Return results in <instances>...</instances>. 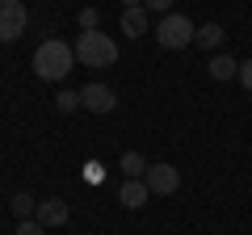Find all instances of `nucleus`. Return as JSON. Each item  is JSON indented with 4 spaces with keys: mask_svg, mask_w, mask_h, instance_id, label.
Segmentation results:
<instances>
[{
    "mask_svg": "<svg viewBox=\"0 0 252 235\" xmlns=\"http://www.w3.org/2000/svg\"><path fill=\"white\" fill-rule=\"evenodd\" d=\"M80 105L89 109V114H114L118 97H114V88H109V84L93 80V84H84V88H80Z\"/></svg>",
    "mask_w": 252,
    "mask_h": 235,
    "instance_id": "nucleus-5",
    "label": "nucleus"
},
{
    "mask_svg": "<svg viewBox=\"0 0 252 235\" xmlns=\"http://www.w3.org/2000/svg\"><path fill=\"white\" fill-rule=\"evenodd\" d=\"M9 210H13V214H17V218H34V214H38V202L30 198V193H13Z\"/></svg>",
    "mask_w": 252,
    "mask_h": 235,
    "instance_id": "nucleus-13",
    "label": "nucleus"
},
{
    "mask_svg": "<svg viewBox=\"0 0 252 235\" xmlns=\"http://www.w3.org/2000/svg\"><path fill=\"white\" fill-rule=\"evenodd\" d=\"M55 105H59V114H72V109L80 105V92H59V97H55Z\"/></svg>",
    "mask_w": 252,
    "mask_h": 235,
    "instance_id": "nucleus-15",
    "label": "nucleus"
},
{
    "mask_svg": "<svg viewBox=\"0 0 252 235\" xmlns=\"http://www.w3.org/2000/svg\"><path fill=\"white\" fill-rule=\"evenodd\" d=\"M126 9H143V0H122Z\"/></svg>",
    "mask_w": 252,
    "mask_h": 235,
    "instance_id": "nucleus-19",
    "label": "nucleus"
},
{
    "mask_svg": "<svg viewBox=\"0 0 252 235\" xmlns=\"http://www.w3.org/2000/svg\"><path fill=\"white\" fill-rule=\"evenodd\" d=\"M143 181H147V189H152L156 198H168V193H177V185H181V172L172 168V164H152Z\"/></svg>",
    "mask_w": 252,
    "mask_h": 235,
    "instance_id": "nucleus-6",
    "label": "nucleus"
},
{
    "mask_svg": "<svg viewBox=\"0 0 252 235\" xmlns=\"http://www.w3.org/2000/svg\"><path fill=\"white\" fill-rule=\"evenodd\" d=\"M80 21H84V29H97V9H84Z\"/></svg>",
    "mask_w": 252,
    "mask_h": 235,
    "instance_id": "nucleus-18",
    "label": "nucleus"
},
{
    "mask_svg": "<svg viewBox=\"0 0 252 235\" xmlns=\"http://www.w3.org/2000/svg\"><path fill=\"white\" fill-rule=\"evenodd\" d=\"M147 198H152L147 181H122V189H118V202H122L126 210H139V206H147Z\"/></svg>",
    "mask_w": 252,
    "mask_h": 235,
    "instance_id": "nucleus-8",
    "label": "nucleus"
},
{
    "mask_svg": "<svg viewBox=\"0 0 252 235\" xmlns=\"http://www.w3.org/2000/svg\"><path fill=\"white\" fill-rule=\"evenodd\" d=\"M143 9H152V13H164V17H168V13H172V0H143Z\"/></svg>",
    "mask_w": 252,
    "mask_h": 235,
    "instance_id": "nucleus-17",
    "label": "nucleus"
},
{
    "mask_svg": "<svg viewBox=\"0 0 252 235\" xmlns=\"http://www.w3.org/2000/svg\"><path fill=\"white\" fill-rule=\"evenodd\" d=\"M235 76H240V63L231 55H215L210 59V80H235Z\"/></svg>",
    "mask_w": 252,
    "mask_h": 235,
    "instance_id": "nucleus-11",
    "label": "nucleus"
},
{
    "mask_svg": "<svg viewBox=\"0 0 252 235\" xmlns=\"http://www.w3.org/2000/svg\"><path fill=\"white\" fill-rule=\"evenodd\" d=\"M13 235H46V227L38 223V218H21V223H17V231H13Z\"/></svg>",
    "mask_w": 252,
    "mask_h": 235,
    "instance_id": "nucleus-14",
    "label": "nucleus"
},
{
    "mask_svg": "<svg viewBox=\"0 0 252 235\" xmlns=\"http://www.w3.org/2000/svg\"><path fill=\"white\" fill-rule=\"evenodd\" d=\"M76 59L84 67H109V63H118V42L105 29H84L76 38Z\"/></svg>",
    "mask_w": 252,
    "mask_h": 235,
    "instance_id": "nucleus-2",
    "label": "nucleus"
},
{
    "mask_svg": "<svg viewBox=\"0 0 252 235\" xmlns=\"http://www.w3.org/2000/svg\"><path fill=\"white\" fill-rule=\"evenodd\" d=\"M38 223H42V227H63V223H67V202H63V198H46V202H38Z\"/></svg>",
    "mask_w": 252,
    "mask_h": 235,
    "instance_id": "nucleus-7",
    "label": "nucleus"
},
{
    "mask_svg": "<svg viewBox=\"0 0 252 235\" xmlns=\"http://www.w3.org/2000/svg\"><path fill=\"white\" fill-rule=\"evenodd\" d=\"M122 34L126 38H143L147 34V9H122Z\"/></svg>",
    "mask_w": 252,
    "mask_h": 235,
    "instance_id": "nucleus-9",
    "label": "nucleus"
},
{
    "mask_svg": "<svg viewBox=\"0 0 252 235\" xmlns=\"http://www.w3.org/2000/svg\"><path fill=\"white\" fill-rule=\"evenodd\" d=\"M118 168H122V176H126V181H143L152 164H147V160H143L139 151H126L122 160H118Z\"/></svg>",
    "mask_w": 252,
    "mask_h": 235,
    "instance_id": "nucleus-10",
    "label": "nucleus"
},
{
    "mask_svg": "<svg viewBox=\"0 0 252 235\" xmlns=\"http://www.w3.org/2000/svg\"><path fill=\"white\" fill-rule=\"evenodd\" d=\"M72 63H76V51L63 42V38H46V42L34 51V72H38V80H63V76L72 72Z\"/></svg>",
    "mask_w": 252,
    "mask_h": 235,
    "instance_id": "nucleus-1",
    "label": "nucleus"
},
{
    "mask_svg": "<svg viewBox=\"0 0 252 235\" xmlns=\"http://www.w3.org/2000/svg\"><path fill=\"white\" fill-rule=\"evenodd\" d=\"M193 38H198V26H193L185 13H168V17L156 26V42H160L164 51H181V46H193Z\"/></svg>",
    "mask_w": 252,
    "mask_h": 235,
    "instance_id": "nucleus-3",
    "label": "nucleus"
},
{
    "mask_svg": "<svg viewBox=\"0 0 252 235\" xmlns=\"http://www.w3.org/2000/svg\"><path fill=\"white\" fill-rule=\"evenodd\" d=\"M223 38H227L223 26H219V21H206V26H198V38H193V42L210 51V46H223Z\"/></svg>",
    "mask_w": 252,
    "mask_h": 235,
    "instance_id": "nucleus-12",
    "label": "nucleus"
},
{
    "mask_svg": "<svg viewBox=\"0 0 252 235\" xmlns=\"http://www.w3.org/2000/svg\"><path fill=\"white\" fill-rule=\"evenodd\" d=\"M235 80H240L244 88L252 92V59H244V63H240V76H235Z\"/></svg>",
    "mask_w": 252,
    "mask_h": 235,
    "instance_id": "nucleus-16",
    "label": "nucleus"
},
{
    "mask_svg": "<svg viewBox=\"0 0 252 235\" xmlns=\"http://www.w3.org/2000/svg\"><path fill=\"white\" fill-rule=\"evenodd\" d=\"M26 4L21 0H0V42H17L21 34H26Z\"/></svg>",
    "mask_w": 252,
    "mask_h": 235,
    "instance_id": "nucleus-4",
    "label": "nucleus"
}]
</instances>
